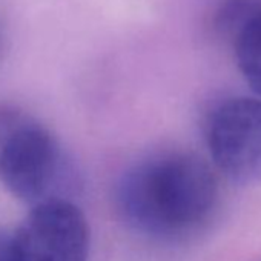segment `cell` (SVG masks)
I'll use <instances>...</instances> for the list:
<instances>
[{"label": "cell", "instance_id": "1", "mask_svg": "<svg viewBox=\"0 0 261 261\" xmlns=\"http://www.w3.org/2000/svg\"><path fill=\"white\" fill-rule=\"evenodd\" d=\"M218 201L209 165L191 152H165L129 168L115 188L124 223L142 235L172 240L203 226Z\"/></svg>", "mask_w": 261, "mask_h": 261}, {"label": "cell", "instance_id": "2", "mask_svg": "<svg viewBox=\"0 0 261 261\" xmlns=\"http://www.w3.org/2000/svg\"><path fill=\"white\" fill-rule=\"evenodd\" d=\"M63 155L43 124L25 117L0 143V180L19 200L37 204L57 195Z\"/></svg>", "mask_w": 261, "mask_h": 261}, {"label": "cell", "instance_id": "3", "mask_svg": "<svg viewBox=\"0 0 261 261\" xmlns=\"http://www.w3.org/2000/svg\"><path fill=\"white\" fill-rule=\"evenodd\" d=\"M207 148L217 169L232 183L261 181V98L233 97L207 120Z\"/></svg>", "mask_w": 261, "mask_h": 261}, {"label": "cell", "instance_id": "4", "mask_svg": "<svg viewBox=\"0 0 261 261\" xmlns=\"http://www.w3.org/2000/svg\"><path fill=\"white\" fill-rule=\"evenodd\" d=\"M89 243L85 214L63 197L34 204L13 232L14 261H88Z\"/></svg>", "mask_w": 261, "mask_h": 261}, {"label": "cell", "instance_id": "5", "mask_svg": "<svg viewBox=\"0 0 261 261\" xmlns=\"http://www.w3.org/2000/svg\"><path fill=\"white\" fill-rule=\"evenodd\" d=\"M232 46L244 80L261 95V11L240 31Z\"/></svg>", "mask_w": 261, "mask_h": 261}, {"label": "cell", "instance_id": "6", "mask_svg": "<svg viewBox=\"0 0 261 261\" xmlns=\"http://www.w3.org/2000/svg\"><path fill=\"white\" fill-rule=\"evenodd\" d=\"M259 11L261 0H221L212 17V28L220 39L232 43Z\"/></svg>", "mask_w": 261, "mask_h": 261}, {"label": "cell", "instance_id": "7", "mask_svg": "<svg viewBox=\"0 0 261 261\" xmlns=\"http://www.w3.org/2000/svg\"><path fill=\"white\" fill-rule=\"evenodd\" d=\"M0 261H14L13 233L0 229Z\"/></svg>", "mask_w": 261, "mask_h": 261}, {"label": "cell", "instance_id": "8", "mask_svg": "<svg viewBox=\"0 0 261 261\" xmlns=\"http://www.w3.org/2000/svg\"><path fill=\"white\" fill-rule=\"evenodd\" d=\"M2 49H4V28H2V22H0V56H2Z\"/></svg>", "mask_w": 261, "mask_h": 261}]
</instances>
